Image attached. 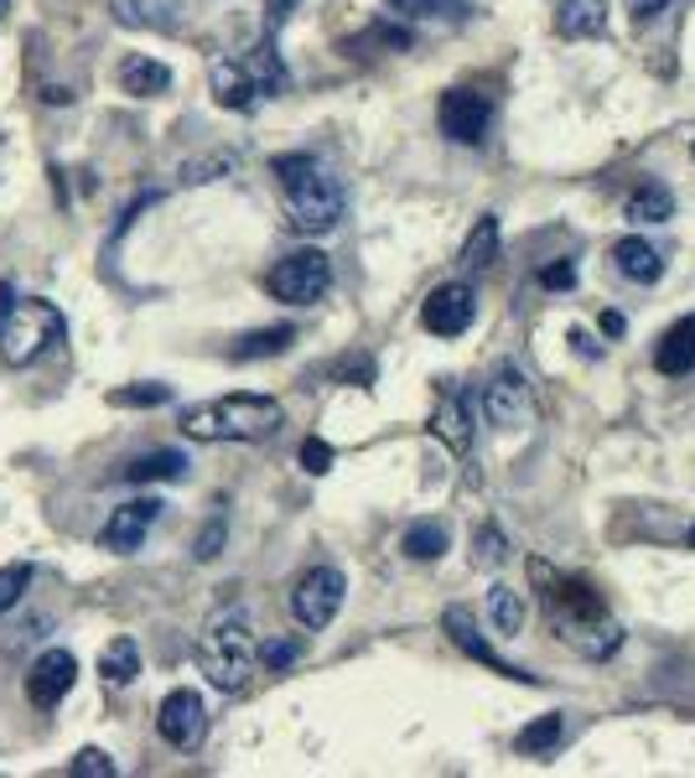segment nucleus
I'll list each match as a JSON object with an SVG mask.
<instances>
[{"label": "nucleus", "instance_id": "obj_12", "mask_svg": "<svg viewBox=\"0 0 695 778\" xmlns=\"http://www.w3.org/2000/svg\"><path fill=\"white\" fill-rule=\"evenodd\" d=\"M473 317H477V296H473V286H462V281L436 286L421 306L425 333H436V338H462V333L473 327Z\"/></svg>", "mask_w": 695, "mask_h": 778}, {"label": "nucleus", "instance_id": "obj_43", "mask_svg": "<svg viewBox=\"0 0 695 778\" xmlns=\"http://www.w3.org/2000/svg\"><path fill=\"white\" fill-rule=\"evenodd\" d=\"M602 333H608V338H618V333H623V317H618V312H608V317H602Z\"/></svg>", "mask_w": 695, "mask_h": 778}, {"label": "nucleus", "instance_id": "obj_21", "mask_svg": "<svg viewBox=\"0 0 695 778\" xmlns=\"http://www.w3.org/2000/svg\"><path fill=\"white\" fill-rule=\"evenodd\" d=\"M602 27H608V0H556V32L566 42L602 36Z\"/></svg>", "mask_w": 695, "mask_h": 778}, {"label": "nucleus", "instance_id": "obj_42", "mask_svg": "<svg viewBox=\"0 0 695 778\" xmlns=\"http://www.w3.org/2000/svg\"><path fill=\"white\" fill-rule=\"evenodd\" d=\"M571 343H577V354H581V358H597V354H602V348H597V343L587 338V333H571Z\"/></svg>", "mask_w": 695, "mask_h": 778}, {"label": "nucleus", "instance_id": "obj_5", "mask_svg": "<svg viewBox=\"0 0 695 778\" xmlns=\"http://www.w3.org/2000/svg\"><path fill=\"white\" fill-rule=\"evenodd\" d=\"M69 333V322L52 302L42 296H27V302H11V312L0 317V364L6 369H27L36 358L57 348Z\"/></svg>", "mask_w": 695, "mask_h": 778}, {"label": "nucleus", "instance_id": "obj_11", "mask_svg": "<svg viewBox=\"0 0 695 778\" xmlns=\"http://www.w3.org/2000/svg\"><path fill=\"white\" fill-rule=\"evenodd\" d=\"M161 519V498H130V504H119L99 529V550H115V556H136L151 525Z\"/></svg>", "mask_w": 695, "mask_h": 778}, {"label": "nucleus", "instance_id": "obj_20", "mask_svg": "<svg viewBox=\"0 0 695 778\" xmlns=\"http://www.w3.org/2000/svg\"><path fill=\"white\" fill-rule=\"evenodd\" d=\"M654 369L670 374V379H680V374L695 369V312L691 317H680L675 327L660 338V348H654Z\"/></svg>", "mask_w": 695, "mask_h": 778}, {"label": "nucleus", "instance_id": "obj_26", "mask_svg": "<svg viewBox=\"0 0 695 778\" xmlns=\"http://www.w3.org/2000/svg\"><path fill=\"white\" fill-rule=\"evenodd\" d=\"M493 260H498V213H483V219L473 223L467 244H462V265H467V271H488Z\"/></svg>", "mask_w": 695, "mask_h": 778}, {"label": "nucleus", "instance_id": "obj_30", "mask_svg": "<svg viewBox=\"0 0 695 778\" xmlns=\"http://www.w3.org/2000/svg\"><path fill=\"white\" fill-rule=\"evenodd\" d=\"M32 581H36V566L32 560H11V566H0V618L17 608L21 597L32 592Z\"/></svg>", "mask_w": 695, "mask_h": 778}, {"label": "nucleus", "instance_id": "obj_4", "mask_svg": "<svg viewBox=\"0 0 695 778\" xmlns=\"http://www.w3.org/2000/svg\"><path fill=\"white\" fill-rule=\"evenodd\" d=\"M198 670L208 675V685L223 695H234L250 685L255 670V623L244 612H223L208 623V633L198 639Z\"/></svg>", "mask_w": 695, "mask_h": 778}, {"label": "nucleus", "instance_id": "obj_36", "mask_svg": "<svg viewBox=\"0 0 695 778\" xmlns=\"http://www.w3.org/2000/svg\"><path fill=\"white\" fill-rule=\"evenodd\" d=\"M223 535H229V519H223V514H213V525H203V535H198V545H192V556L213 560L223 550Z\"/></svg>", "mask_w": 695, "mask_h": 778}, {"label": "nucleus", "instance_id": "obj_10", "mask_svg": "<svg viewBox=\"0 0 695 778\" xmlns=\"http://www.w3.org/2000/svg\"><path fill=\"white\" fill-rule=\"evenodd\" d=\"M156 732L167 737L177 753H192V747L203 743L208 732V706L198 691H171L161 706H156Z\"/></svg>", "mask_w": 695, "mask_h": 778}, {"label": "nucleus", "instance_id": "obj_39", "mask_svg": "<svg viewBox=\"0 0 695 778\" xmlns=\"http://www.w3.org/2000/svg\"><path fill=\"white\" fill-rule=\"evenodd\" d=\"M296 6L302 0H265V36H281V27H286V17Z\"/></svg>", "mask_w": 695, "mask_h": 778}, {"label": "nucleus", "instance_id": "obj_15", "mask_svg": "<svg viewBox=\"0 0 695 778\" xmlns=\"http://www.w3.org/2000/svg\"><path fill=\"white\" fill-rule=\"evenodd\" d=\"M431 431H436L452 452H467V446H473V400H467L452 379H441V400H436V416H431Z\"/></svg>", "mask_w": 695, "mask_h": 778}, {"label": "nucleus", "instance_id": "obj_35", "mask_svg": "<svg viewBox=\"0 0 695 778\" xmlns=\"http://www.w3.org/2000/svg\"><path fill=\"white\" fill-rule=\"evenodd\" d=\"M302 467H306L312 477L333 473V446H327L323 437H306V441H302Z\"/></svg>", "mask_w": 695, "mask_h": 778}, {"label": "nucleus", "instance_id": "obj_13", "mask_svg": "<svg viewBox=\"0 0 695 778\" xmlns=\"http://www.w3.org/2000/svg\"><path fill=\"white\" fill-rule=\"evenodd\" d=\"M73 680H78V660H73L69 649H42L32 660V670H27V701L36 711H52L73 691Z\"/></svg>", "mask_w": 695, "mask_h": 778}, {"label": "nucleus", "instance_id": "obj_37", "mask_svg": "<svg viewBox=\"0 0 695 778\" xmlns=\"http://www.w3.org/2000/svg\"><path fill=\"white\" fill-rule=\"evenodd\" d=\"M504 556H509V545H504V535L488 525L483 535H477V566H498Z\"/></svg>", "mask_w": 695, "mask_h": 778}, {"label": "nucleus", "instance_id": "obj_45", "mask_svg": "<svg viewBox=\"0 0 695 778\" xmlns=\"http://www.w3.org/2000/svg\"><path fill=\"white\" fill-rule=\"evenodd\" d=\"M6 11H11V0H0V17H6Z\"/></svg>", "mask_w": 695, "mask_h": 778}, {"label": "nucleus", "instance_id": "obj_28", "mask_svg": "<svg viewBox=\"0 0 695 778\" xmlns=\"http://www.w3.org/2000/svg\"><path fill=\"white\" fill-rule=\"evenodd\" d=\"M675 213V198L664 182H639V192L628 198V219L633 223H664Z\"/></svg>", "mask_w": 695, "mask_h": 778}, {"label": "nucleus", "instance_id": "obj_24", "mask_svg": "<svg viewBox=\"0 0 695 778\" xmlns=\"http://www.w3.org/2000/svg\"><path fill=\"white\" fill-rule=\"evenodd\" d=\"M99 675L109 680V685H130V680H140V643L136 639H109L99 654Z\"/></svg>", "mask_w": 695, "mask_h": 778}, {"label": "nucleus", "instance_id": "obj_7", "mask_svg": "<svg viewBox=\"0 0 695 778\" xmlns=\"http://www.w3.org/2000/svg\"><path fill=\"white\" fill-rule=\"evenodd\" d=\"M343 592H348V581H343L338 566H312V571L291 587V612H296V623H302L306 633L327 628L343 608Z\"/></svg>", "mask_w": 695, "mask_h": 778}, {"label": "nucleus", "instance_id": "obj_47", "mask_svg": "<svg viewBox=\"0 0 695 778\" xmlns=\"http://www.w3.org/2000/svg\"><path fill=\"white\" fill-rule=\"evenodd\" d=\"M691 151H695V146H691Z\"/></svg>", "mask_w": 695, "mask_h": 778}, {"label": "nucleus", "instance_id": "obj_2", "mask_svg": "<svg viewBox=\"0 0 695 778\" xmlns=\"http://www.w3.org/2000/svg\"><path fill=\"white\" fill-rule=\"evenodd\" d=\"M275 182L286 192V223L296 234L317 239V234H333L343 219V182L333 171L306 151H286L271 161Z\"/></svg>", "mask_w": 695, "mask_h": 778}, {"label": "nucleus", "instance_id": "obj_18", "mask_svg": "<svg viewBox=\"0 0 695 778\" xmlns=\"http://www.w3.org/2000/svg\"><path fill=\"white\" fill-rule=\"evenodd\" d=\"M612 265H618L628 281H639V286H654V281L664 275L660 250H654L649 239H639V234H623L618 244H612Z\"/></svg>", "mask_w": 695, "mask_h": 778}, {"label": "nucleus", "instance_id": "obj_40", "mask_svg": "<svg viewBox=\"0 0 695 778\" xmlns=\"http://www.w3.org/2000/svg\"><path fill=\"white\" fill-rule=\"evenodd\" d=\"M660 11H670V0H628V17H633V27H639V21H654Z\"/></svg>", "mask_w": 695, "mask_h": 778}, {"label": "nucleus", "instance_id": "obj_44", "mask_svg": "<svg viewBox=\"0 0 695 778\" xmlns=\"http://www.w3.org/2000/svg\"><path fill=\"white\" fill-rule=\"evenodd\" d=\"M11 302H17V291H11V281H0V317L11 312Z\"/></svg>", "mask_w": 695, "mask_h": 778}, {"label": "nucleus", "instance_id": "obj_33", "mask_svg": "<svg viewBox=\"0 0 695 778\" xmlns=\"http://www.w3.org/2000/svg\"><path fill=\"white\" fill-rule=\"evenodd\" d=\"M255 660L265 664V670H291V664L302 660V643L296 639H265V643H255Z\"/></svg>", "mask_w": 695, "mask_h": 778}, {"label": "nucleus", "instance_id": "obj_32", "mask_svg": "<svg viewBox=\"0 0 695 778\" xmlns=\"http://www.w3.org/2000/svg\"><path fill=\"white\" fill-rule=\"evenodd\" d=\"M171 400V385H125V389H115L109 395V406H130V410H151V406H167Z\"/></svg>", "mask_w": 695, "mask_h": 778}, {"label": "nucleus", "instance_id": "obj_29", "mask_svg": "<svg viewBox=\"0 0 695 778\" xmlns=\"http://www.w3.org/2000/svg\"><path fill=\"white\" fill-rule=\"evenodd\" d=\"M385 6L406 21H457L467 11V0H385Z\"/></svg>", "mask_w": 695, "mask_h": 778}, {"label": "nucleus", "instance_id": "obj_3", "mask_svg": "<svg viewBox=\"0 0 695 778\" xmlns=\"http://www.w3.org/2000/svg\"><path fill=\"white\" fill-rule=\"evenodd\" d=\"M182 437L192 441H271L286 425V410L271 395H223L182 410Z\"/></svg>", "mask_w": 695, "mask_h": 778}, {"label": "nucleus", "instance_id": "obj_38", "mask_svg": "<svg viewBox=\"0 0 695 778\" xmlns=\"http://www.w3.org/2000/svg\"><path fill=\"white\" fill-rule=\"evenodd\" d=\"M540 281L550 291H571V286H577V265H571V260H556V265H545V271H540Z\"/></svg>", "mask_w": 695, "mask_h": 778}, {"label": "nucleus", "instance_id": "obj_22", "mask_svg": "<svg viewBox=\"0 0 695 778\" xmlns=\"http://www.w3.org/2000/svg\"><path fill=\"white\" fill-rule=\"evenodd\" d=\"M187 467H192L187 452H171V446H167V452H146V458L125 462L119 477H125V483H182Z\"/></svg>", "mask_w": 695, "mask_h": 778}, {"label": "nucleus", "instance_id": "obj_8", "mask_svg": "<svg viewBox=\"0 0 695 778\" xmlns=\"http://www.w3.org/2000/svg\"><path fill=\"white\" fill-rule=\"evenodd\" d=\"M483 416H488L498 431H519L535 416V395H529V379L514 364H498L483 385Z\"/></svg>", "mask_w": 695, "mask_h": 778}, {"label": "nucleus", "instance_id": "obj_23", "mask_svg": "<svg viewBox=\"0 0 695 778\" xmlns=\"http://www.w3.org/2000/svg\"><path fill=\"white\" fill-rule=\"evenodd\" d=\"M560 737H566V716L560 711H545V716H535L529 727H519V737H514V753H525V758H545V753H556Z\"/></svg>", "mask_w": 695, "mask_h": 778}, {"label": "nucleus", "instance_id": "obj_27", "mask_svg": "<svg viewBox=\"0 0 695 778\" xmlns=\"http://www.w3.org/2000/svg\"><path fill=\"white\" fill-rule=\"evenodd\" d=\"M446 545H452L446 525H441V519H421V525H410V529H406L400 550H406L410 560H441V556H446Z\"/></svg>", "mask_w": 695, "mask_h": 778}, {"label": "nucleus", "instance_id": "obj_17", "mask_svg": "<svg viewBox=\"0 0 695 778\" xmlns=\"http://www.w3.org/2000/svg\"><path fill=\"white\" fill-rule=\"evenodd\" d=\"M109 17L130 32H182V0H109Z\"/></svg>", "mask_w": 695, "mask_h": 778}, {"label": "nucleus", "instance_id": "obj_46", "mask_svg": "<svg viewBox=\"0 0 695 778\" xmlns=\"http://www.w3.org/2000/svg\"><path fill=\"white\" fill-rule=\"evenodd\" d=\"M685 545H691V550H695V529H691V535H685Z\"/></svg>", "mask_w": 695, "mask_h": 778}, {"label": "nucleus", "instance_id": "obj_1", "mask_svg": "<svg viewBox=\"0 0 695 778\" xmlns=\"http://www.w3.org/2000/svg\"><path fill=\"white\" fill-rule=\"evenodd\" d=\"M529 576L540 581V597H545V612H550V623L566 633V639L577 643L581 654H592V660H608L612 649L623 643V628L608 623V608H602V597L597 587H587L581 576H566L556 571L545 560H529Z\"/></svg>", "mask_w": 695, "mask_h": 778}, {"label": "nucleus", "instance_id": "obj_9", "mask_svg": "<svg viewBox=\"0 0 695 778\" xmlns=\"http://www.w3.org/2000/svg\"><path fill=\"white\" fill-rule=\"evenodd\" d=\"M441 136L446 140H457V146H477V140L488 136V125H493V104L488 94H477V88H446L441 94Z\"/></svg>", "mask_w": 695, "mask_h": 778}, {"label": "nucleus", "instance_id": "obj_31", "mask_svg": "<svg viewBox=\"0 0 695 778\" xmlns=\"http://www.w3.org/2000/svg\"><path fill=\"white\" fill-rule=\"evenodd\" d=\"M488 612H493V623H498V633H519L525 628V597L514 592V587H493Z\"/></svg>", "mask_w": 695, "mask_h": 778}, {"label": "nucleus", "instance_id": "obj_25", "mask_svg": "<svg viewBox=\"0 0 695 778\" xmlns=\"http://www.w3.org/2000/svg\"><path fill=\"white\" fill-rule=\"evenodd\" d=\"M291 343H296V333H291V327H260V333H244V338L229 348V358H234V364H250V358H275V354H286Z\"/></svg>", "mask_w": 695, "mask_h": 778}, {"label": "nucleus", "instance_id": "obj_16", "mask_svg": "<svg viewBox=\"0 0 695 778\" xmlns=\"http://www.w3.org/2000/svg\"><path fill=\"white\" fill-rule=\"evenodd\" d=\"M208 78H213V99L223 104V109H255L265 94H260L255 73L244 69V57H213V69H208Z\"/></svg>", "mask_w": 695, "mask_h": 778}, {"label": "nucleus", "instance_id": "obj_41", "mask_svg": "<svg viewBox=\"0 0 695 778\" xmlns=\"http://www.w3.org/2000/svg\"><path fill=\"white\" fill-rule=\"evenodd\" d=\"M234 167V161H229V156H213V161H198V167H187L182 177L187 182H208V177H213V171H229Z\"/></svg>", "mask_w": 695, "mask_h": 778}, {"label": "nucleus", "instance_id": "obj_34", "mask_svg": "<svg viewBox=\"0 0 695 778\" xmlns=\"http://www.w3.org/2000/svg\"><path fill=\"white\" fill-rule=\"evenodd\" d=\"M69 774L73 778H115V763H109L104 747H84V753L69 763Z\"/></svg>", "mask_w": 695, "mask_h": 778}, {"label": "nucleus", "instance_id": "obj_6", "mask_svg": "<svg viewBox=\"0 0 695 778\" xmlns=\"http://www.w3.org/2000/svg\"><path fill=\"white\" fill-rule=\"evenodd\" d=\"M333 286V265H327L323 250H291L286 260H275L271 275H265V291H271L275 302L286 306H317Z\"/></svg>", "mask_w": 695, "mask_h": 778}, {"label": "nucleus", "instance_id": "obj_14", "mask_svg": "<svg viewBox=\"0 0 695 778\" xmlns=\"http://www.w3.org/2000/svg\"><path fill=\"white\" fill-rule=\"evenodd\" d=\"M441 628H446V639L457 643L467 660L488 664V670H498V675H509V680H525V685H540V675H529V670H514V664H504L498 654H493V643L483 639V633H477V618H473L467 608H462V602H457V608L441 612Z\"/></svg>", "mask_w": 695, "mask_h": 778}, {"label": "nucleus", "instance_id": "obj_19", "mask_svg": "<svg viewBox=\"0 0 695 778\" xmlns=\"http://www.w3.org/2000/svg\"><path fill=\"white\" fill-rule=\"evenodd\" d=\"M119 88H125L130 99H156V94L171 88V69L156 63V57H146V52H130V57L119 63Z\"/></svg>", "mask_w": 695, "mask_h": 778}]
</instances>
